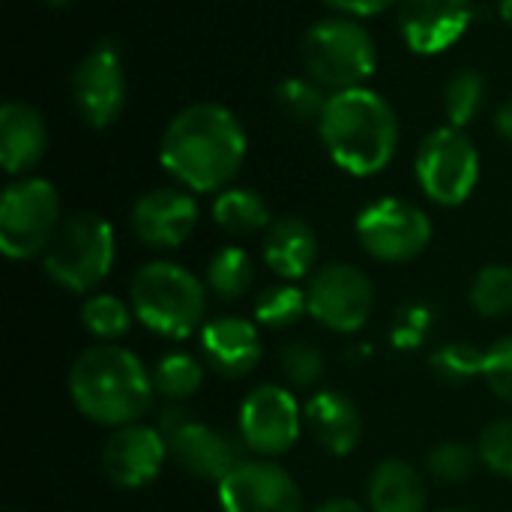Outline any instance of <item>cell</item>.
<instances>
[{"instance_id": "obj_13", "label": "cell", "mask_w": 512, "mask_h": 512, "mask_svg": "<svg viewBox=\"0 0 512 512\" xmlns=\"http://www.w3.org/2000/svg\"><path fill=\"white\" fill-rule=\"evenodd\" d=\"M72 102L90 129L111 126L126 105V72L117 45H93L72 72Z\"/></svg>"}, {"instance_id": "obj_39", "label": "cell", "mask_w": 512, "mask_h": 512, "mask_svg": "<svg viewBox=\"0 0 512 512\" xmlns=\"http://www.w3.org/2000/svg\"><path fill=\"white\" fill-rule=\"evenodd\" d=\"M495 129L501 132L504 141H510L512 144V93L504 99V105H501L498 114H495Z\"/></svg>"}, {"instance_id": "obj_2", "label": "cell", "mask_w": 512, "mask_h": 512, "mask_svg": "<svg viewBox=\"0 0 512 512\" xmlns=\"http://www.w3.org/2000/svg\"><path fill=\"white\" fill-rule=\"evenodd\" d=\"M69 396L90 423L120 429L141 423L153 405L156 387L150 369L135 351L117 342H99L81 351L72 363Z\"/></svg>"}, {"instance_id": "obj_10", "label": "cell", "mask_w": 512, "mask_h": 512, "mask_svg": "<svg viewBox=\"0 0 512 512\" xmlns=\"http://www.w3.org/2000/svg\"><path fill=\"white\" fill-rule=\"evenodd\" d=\"M357 240L375 261L405 264L420 258L432 243V219L423 207L405 198H378L360 210Z\"/></svg>"}, {"instance_id": "obj_29", "label": "cell", "mask_w": 512, "mask_h": 512, "mask_svg": "<svg viewBox=\"0 0 512 512\" xmlns=\"http://www.w3.org/2000/svg\"><path fill=\"white\" fill-rule=\"evenodd\" d=\"M279 372L291 387L312 390L324 381L327 360L318 345H312L306 339H294V342L282 345V351H279Z\"/></svg>"}, {"instance_id": "obj_34", "label": "cell", "mask_w": 512, "mask_h": 512, "mask_svg": "<svg viewBox=\"0 0 512 512\" xmlns=\"http://www.w3.org/2000/svg\"><path fill=\"white\" fill-rule=\"evenodd\" d=\"M435 330V309L429 303H405L396 309L390 324V342L396 351H417L426 345V339Z\"/></svg>"}, {"instance_id": "obj_42", "label": "cell", "mask_w": 512, "mask_h": 512, "mask_svg": "<svg viewBox=\"0 0 512 512\" xmlns=\"http://www.w3.org/2000/svg\"><path fill=\"white\" fill-rule=\"evenodd\" d=\"M45 3H48V6H66L69 0H45Z\"/></svg>"}, {"instance_id": "obj_16", "label": "cell", "mask_w": 512, "mask_h": 512, "mask_svg": "<svg viewBox=\"0 0 512 512\" xmlns=\"http://www.w3.org/2000/svg\"><path fill=\"white\" fill-rule=\"evenodd\" d=\"M474 18L471 0H402L399 33L414 54H441L456 45Z\"/></svg>"}, {"instance_id": "obj_41", "label": "cell", "mask_w": 512, "mask_h": 512, "mask_svg": "<svg viewBox=\"0 0 512 512\" xmlns=\"http://www.w3.org/2000/svg\"><path fill=\"white\" fill-rule=\"evenodd\" d=\"M438 512H477V510H468V507H447V510H438Z\"/></svg>"}, {"instance_id": "obj_43", "label": "cell", "mask_w": 512, "mask_h": 512, "mask_svg": "<svg viewBox=\"0 0 512 512\" xmlns=\"http://www.w3.org/2000/svg\"><path fill=\"white\" fill-rule=\"evenodd\" d=\"M9 512H21V510H9Z\"/></svg>"}, {"instance_id": "obj_19", "label": "cell", "mask_w": 512, "mask_h": 512, "mask_svg": "<svg viewBox=\"0 0 512 512\" xmlns=\"http://www.w3.org/2000/svg\"><path fill=\"white\" fill-rule=\"evenodd\" d=\"M303 423L312 441L330 456H348L363 441V414L342 390H318L303 405Z\"/></svg>"}, {"instance_id": "obj_26", "label": "cell", "mask_w": 512, "mask_h": 512, "mask_svg": "<svg viewBox=\"0 0 512 512\" xmlns=\"http://www.w3.org/2000/svg\"><path fill=\"white\" fill-rule=\"evenodd\" d=\"M468 303L483 318H512V264H486L468 288Z\"/></svg>"}, {"instance_id": "obj_7", "label": "cell", "mask_w": 512, "mask_h": 512, "mask_svg": "<svg viewBox=\"0 0 512 512\" xmlns=\"http://www.w3.org/2000/svg\"><path fill=\"white\" fill-rule=\"evenodd\" d=\"M156 429L162 432V438L168 444L171 462L195 480H207V483L219 486L237 465H243L249 459L246 456L249 450L240 441V435L222 432L210 423H201L183 405L162 408Z\"/></svg>"}, {"instance_id": "obj_23", "label": "cell", "mask_w": 512, "mask_h": 512, "mask_svg": "<svg viewBox=\"0 0 512 512\" xmlns=\"http://www.w3.org/2000/svg\"><path fill=\"white\" fill-rule=\"evenodd\" d=\"M213 219L222 231L234 234V237H249L258 231H267L270 222V207L264 201V195H258L255 189H222L213 201Z\"/></svg>"}, {"instance_id": "obj_40", "label": "cell", "mask_w": 512, "mask_h": 512, "mask_svg": "<svg viewBox=\"0 0 512 512\" xmlns=\"http://www.w3.org/2000/svg\"><path fill=\"white\" fill-rule=\"evenodd\" d=\"M498 12H501V18L512 27V0H498Z\"/></svg>"}, {"instance_id": "obj_12", "label": "cell", "mask_w": 512, "mask_h": 512, "mask_svg": "<svg viewBox=\"0 0 512 512\" xmlns=\"http://www.w3.org/2000/svg\"><path fill=\"white\" fill-rule=\"evenodd\" d=\"M309 315L333 333H357L375 312V285L354 264H327L315 270L306 288Z\"/></svg>"}, {"instance_id": "obj_9", "label": "cell", "mask_w": 512, "mask_h": 512, "mask_svg": "<svg viewBox=\"0 0 512 512\" xmlns=\"http://www.w3.org/2000/svg\"><path fill=\"white\" fill-rule=\"evenodd\" d=\"M414 171L429 201L441 207H459L477 189L480 150L465 129L447 123L420 141Z\"/></svg>"}, {"instance_id": "obj_35", "label": "cell", "mask_w": 512, "mask_h": 512, "mask_svg": "<svg viewBox=\"0 0 512 512\" xmlns=\"http://www.w3.org/2000/svg\"><path fill=\"white\" fill-rule=\"evenodd\" d=\"M477 453L483 468L504 480H512V417H501L480 432Z\"/></svg>"}, {"instance_id": "obj_24", "label": "cell", "mask_w": 512, "mask_h": 512, "mask_svg": "<svg viewBox=\"0 0 512 512\" xmlns=\"http://www.w3.org/2000/svg\"><path fill=\"white\" fill-rule=\"evenodd\" d=\"M156 396H165L168 405H183L204 387V363L186 351H171L159 357V363L150 369Z\"/></svg>"}, {"instance_id": "obj_4", "label": "cell", "mask_w": 512, "mask_h": 512, "mask_svg": "<svg viewBox=\"0 0 512 512\" xmlns=\"http://www.w3.org/2000/svg\"><path fill=\"white\" fill-rule=\"evenodd\" d=\"M210 288L174 261H150L129 282L135 321L165 339H186L207 324Z\"/></svg>"}, {"instance_id": "obj_15", "label": "cell", "mask_w": 512, "mask_h": 512, "mask_svg": "<svg viewBox=\"0 0 512 512\" xmlns=\"http://www.w3.org/2000/svg\"><path fill=\"white\" fill-rule=\"evenodd\" d=\"M168 459L162 432L147 423L111 429L102 447V471L117 489H141L153 483Z\"/></svg>"}, {"instance_id": "obj_33", "label": "cell", "mask_w": 512, "mask_h": 512, "mask_svg": "<svg viewBox=\"0 0 512 512\" xmlns=\"http://www.w3.org/2000/svg\"><path fill=\"white\" fill-rule=\"evenodd\" d=\"M477 465H480V453L462 441H441L426 456L429 477H435L438 483H453V486L468 483L474 477Z\"/></svg>"}, {"instance_id": "obj_27", "label": "cell", "mask_w": 512, "mask_h": 512, "mask_svg": "<svg viewBox=\"0 0 512 512\" xmlns=\"http://www.w3.org/2000/svg\"><path fill=\"white\" fill-rule=\"evenodd\" d=\"M132 303H123L114 294H90L81 306V324L96 342H117L132 327Z\"/></svg>"}, {"instance_id": "obj_1", "label": "cell", "mask_w": 512, "mask_h": 512, "mask_svg": "<svg viewBox=\"0 0 512 512\" xmlns=\"http://www.w3.org/2000/svg\"><path fill=\"white\" fill-rule=\"evenodd\" d=\"M246 129L216 102H195L174 114L159 141L162 168L192 192L228 189L246 162Z\"/></svg>"}, {"instance_id": "obj_17", "label": "cell", "mask_w": 512, "mask_h": 512, "mask_svg": "<svg viewBox=\"0 0 512 512\" xmlns=\"http://www.w3.org/2000/svg\"><path fill=\"white\" fill-rule=\"evenodd\" d=\"M129 225L144 246L177 249L198 225V204L186 189H150L129 213Z\"/></svg>"}, {"instance_id": "obj_38", "label": "cell", "mask_w": 512, "mask_h": 512, "mask_svg": "<svg viewBox=\"0 0 512 512\" xmlns=\"http://www.w3.org/2000/svg\"><path fill=\"white\" fill-rule=\"evenodd\" d=\"M312 512H369V507H363L354 498H330V501L318 504Z\"/></svg>"}, {"instance_id": "obj_31", "label": "cell", "mask_w": 512, "mask_h": 512, "mask_svg": "<svg viewBox=\"0 0 512 512\" xmlns=\"http://www.w3.org/2000/svg\"><path fill=\"white\" fill-rule=\"evenodd\" d=\"M327 99L330 96H324V87H318L312 78H285L276 87V105L294 123H318Z\"/></svg>"}, {"instance_id": "obj_18", "label": "cell", "mask_w": 512, "mask_h": 512, "mask_svg": "<svg viewBox=\"0 0 512 512\" xmlns=\"http://www.w3.org/2000/svg\"><path fill=\"white\" fill-rule=\"evenodd\" d=\"M201 351L207 366L222 378H246L264 357L258 321L222 315L201 327Z\"/></svg>"}, {"instance_id": "obj_22", "label": "cell", "mask_w": 512, "mask_h": 512, "mask_svg": "<svg viewBox=\"0 0 512 512\" xmlns=\"http://www.w3.org/2000/svg\"><path fill=\"white\" fill-rule=\"evenodd\" d=\"M318 237L300 216L276 219L264 234V264L285 282H300L315 270Z\"/></svg>"}, {"instance_id": "obj_32", "label": "cell", "mask_w": 512, "mask_h": 512, "mask_svg": "<svg viewBox=\"0 0 512 512\" xmlns=\"http://www.w3.org/2000/svg\"><path fill=\"white\" fill-rule=\"evenodd\" d=\"M483 96H486V81L480 72H474V69L456 72L444 90V111H447L450 126L465 129L483 108Z\"/></svg>"}, {"instance_id": "obj_8", "label": "cell", "mask_w": 512, "mask_h": 512, "mask_svg": "<svg viewBox=\"0 0 512 512\" xmlns=\"http://www.w3.org/2000/svg\"><path fill=\"white\" fill-rule=\"evenodd\" d=\"M60 195L42 177H21L0 198V249L12 261L42 258L60 228Z\"/></svg>"}, {"instance_id": "obj_25", "label": "cell", "mask_w": 512, "mask_h": 512, "mask_svg": "<svg viewBox=\"0 0 512 512\" xmlns=\"http://www.w3.org/2000/svg\"><path fill=\"white\" fill-rule=\"evenodd\" d=\"M210 294L219 300L231 303L249 294L255 282V264L240 246H222L210 261H207V276H204Z\"/></svg>"}, {"instance_id": "obj_36", "label": "cell", "mask_w": 512, "mask_h": 512, "mask_svg": "<svg viewBox=\"0 0 512 512\" xmlns=\"http://www.w3.org/2000/svg\"><path fill=\"white\" fill-rule=\"evenodd\" d=\"M483 381L501 402L512 405V336H504L492 348H486Z\"/></svg>"}, {"instance_id": "obj_28", "label": "cell", "mask_w": 512, "mask_h": 512, "mask_svg": "<svg viewBox=\"0 0 512 512\" xmlns=\"http://www.w3.org/2000/svg\"><path fill=\"white\" fill-rule=\"evenodd\" d=\"M306 312H309L306 291L297 288L294 282L270 285L255 300V321L258 327H270V330H285L297 324Z\"/></svg>"}, {"instance_id": "obj_3", "label": "cell", "mask_w": 512, "mask_h": 512, "mask_svg": "<svg viewBox=\"0 0 512 512\" xmlns=\"http://www.w3.org/2000/svg\"><path fill=\"white\" fill-rule=\"evenodd\" d=\"M318 135L327 156L342 171L372 177L384 171L399 150V117L381 93L351 87L330 93L318 120Z\"/></svg>"}, {"instance_id": "obj_30", "label": "cell", "mask_w": 512, "mask_h": 512, "mask_svg": "<svg viewBox=\"0 0 512 512\" xmlns=\"http://www.w3.org/2000/svg\"><path fill=\"white\" fill-rule=\"evenodd\" d=\"M483 360L486 351H480L474 342H444L432 351L429 366L444 384H468L483 378Z\"/></svg>"}, {"instance_id": "obj_21", "label": "cell", "mask_w": 512, "mask_h": 512, "mask_svg": "<svg viewBox=\"0 0 512 512\" xmlns=\"http://www.w3.org/2000/svg\"><path fill=\"white\" fill-rule=\"evenodd\" d=\"M369 512H429V486L408 459H381L366 480Z\"/></svg>"}, {"instance_id": "obj_5", "label": "cell", "mask_w": 512, "mask_h": 512, "mask_svg": "<svg viewBox=\"0 0 512 512\" xmlns=\"http://www.w3.org/2000/svg\"><path fill=\"white\" fill-rule=\"evenodd\" d=\"M300 57L318 87L342 93L351 87H366L378 66V45L357 18L333 15L306 30Z\"/></svg>"}, {"instance_id": "obj_14", "label": "cell", "mask_w": 512, "mask_h": 512, "mask_svg": "<svg viewBox=\"0 0 512 512\" xmlns=\"http://www.w3.org/2000/svg\"><path fill=\"white\" fill-rule=\"evenodd\" d=\"M222 512H303V489L276 459H246L219 483Z\"/></svg>"}, {"instance_id": "obj_11", "label": "cell", "mask_w": 512, "mask_h": 512, "mask_svg": "<svg viewBox=\"0 0 512 512\" xmlns=\"http://www.w3.org/2000/svg\"><path fill=\"white\" fill-rule=\"evenodd\" d=\"M303 429V405L282 384H261L240 405L237 435L258 459H279L291 453Z\"/></svg>"}, {"instance_id": "obj_20", "label": "cell", "mask_w": 512, "mask_h": 512, "mask_svg": "<svg viewBox=\"0 0 512 512\" xmlns=\"http://www.w3.org/2000/svg\"><path fill=\"white\" fill-rule=\"evenodd\" d=\"M48 150V126L27 102H6L0 108V162L3 171L18 177L42 162Z\"/></svg>"}, {"instance_id": "obj_6", "label": "cell", "mask_w": 512, "mask_h": 512, "mask_svg": "<svg viewBox=\"0 0 512 512\" xmlns=\"http://www.w3.org/2000/svg\"><path fill=\"white\" fill-rule=\"evenodd\" d=\"M114 228L99 213H75L60 222L42 255V270L69 294H90L114 267Z\"/></svg>"}, {"instance_id": "obj_37", "label": "cell", "mask_w": 512, "mask_h": 512, "mask_svg": "<svg viewBox=\"0 0 512 512\" xmlns=\"http://www.w3.org/2000/svg\"><path fill=\"white\" fill-rule=\"evenodd\" d=\"M330 9H336L339 15H348V18H366V15H378L384 12L387 6L393 3H402V0H324Z\"/></svg>"}]
</instances>
